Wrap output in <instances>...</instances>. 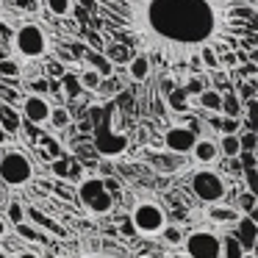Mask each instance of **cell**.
I'll use <instances>...</instances> for the list:
<instances>
[{"label": "cell", "instance_id": "1", "mask_svg": "<svg viewBox=\"0 0 258 258\" xmlns=\"http://www.w3.org/2000/svg\"><path fill=\"white\" fill-rule=\"evenodd\" d=\"M97 14L167 67L197 61L200 50L228 53L252 17L250 0H95Z\"/></svg>", "mask_w": 258, "mask_h": 258}, {"label": "cell", "instance_id": "2", "mask_svg": "<svg viewBox=\"0 0 258 258\" xmlns=\"http://www.w3.org/2000/svg\"><path fill=\"white\" fill-rule=\"evenodd\" d=\"M95 117V131H92V142L95 150L106 158H117L128 150V136L114 131V119H117V100H108L106 106L92 111Z\"/></svg>", "mask_w": 258, "mask_h": 258}, {"label": "cell", "instance_id": "3", "mask_svg": "<svg viewBox=\"0 0 258 258\" xmlns=\"http://www.w3.org/2000/svg\"><path fill=\"white\" fill-rule=\"evenodd\" d=\"M34 178V164L23 150H3L0 153V180L6 186H25Z\"/></svg>", "mask_w": 258, "mask_h": 258}, {"label": "cell", "instance_id": "4", "mask_svg": "<svg viewBox=\"0 0 258 258\" xmlns=\"http://www.w3.org/2000/svg\"><path fill=\"white\" fill-rule=\"evenodd\" d=\"M14 50L28 61H39L47 53V34L36 23H23L14 34Z\"/></svg>", "mask_w": 258, "mask_h": 258}, {"label": "cell", "instance_id": "5", "mask_svg": "<svg viewBox=\"0 0 258 258\" xmlns=\"http://www.w3.org/2000/svg\"><path fill=\"white\" fill-rule=\"evenodd\" d=\"M191 191L197 195V200L203 203H222L228 195V186H225L222 175L214 172V169H200V172L191 175Z\"/></svg>", "mask_w": 258, "mask_h": 258}, {"label": "cell", "instance_id": "6", "mask_svg": "<svg viewBox=\"0 0 258 258\" xmlns=\"http://www.w3.org/2000/svg\"><path fill=\"white\" fill-rule=\"evenodd\" d=\"M183 247L189 258H222V239L214 230H191L183 239Z\"/></svg>", "mask_w": 258, "mask_h": 258}, {"label": "cell", "instance_id": "7", "mask_svg": "<svg viewBox=\"0 0 258 258\" xmlns=\"http://www.w3.org/2000/svg\"><path fill=\"white\" fill-rule=\"evenodd\" d=\"M131 219H134L136 230H139L142 236L164 233V228H167V217H164L161 206H158V203H150V200H142L139 206L134 208Z\"/></svg>", "mask_w": 258, "mask_h": 258}, {"label": "cell", "instance_id": "8", "mask_svg": "<svg viewBox=\"0 0 258 258\" xmlns=\"http://www.w3.org/2000/svg\"><path fill=\"white\" fill-rule=\"evenodd\" d=\"M45 258H128L122 252H111V250H100L92 241H75L67 247H53Z\"/></svg>", "mask_w": 258, "mask_h": 258}, {"label": "cell", "instance_id": "9", "mask_svg": "<svg viewBox=\"0 0 258 258\" xmlns=\"http://www.w3.org/2000/svg\"><path fill=\"white\" fill-rule=\"evenodd\" d=\"M197 145V136L191 128H186V125H175V128H169L167 134H164V147H167L169 153H191Z\"/></svg>", "mask_w": 258, "mask_h": 258}, {"label": "cell", "instance_id": "10", "mask_svg": "<svg viewBox=\"0 0 258 258\" xmlns=\"http://www.w3.org/2000/svg\"><path fill=\"white\" fill-rule=\"evenodd\" d=\"M50 111H53V106L47 103V97H42V95H31L23 100V117H25V122H31V125L50 122Z\"/></svg>", "mask_w": 258, "mask_h": 258}, {"label": "cell", "instance_id": "11", "mask_svg": "<svg viewBox=\"0 0 258 258\" xmlns=\"http://www.w3.org/2000/svg\"><path fill=\"white\" fill-rule=\"evenodd\" d=\"M150 70H153V56H150V53H145V50L134 53V58L128 61V75H131V81H136V84L147 81Z\"/></svg>", "mask_w": 258, "mask_h": 258}, {"label": "cell", "instance_id": "12", "mask_svg": "<svg viewBox=\"0 0 258 258\" xmlns=\"http://www.w3.org/2000/svg\"><path fill=\"white\" fill-rule=\"evenodd\" d=\"M103 191H106V180L89 175V178H84V180L78 183V200L84 203V206H89V203L95 200L97 195H103Z\"/></svg>", "mask_w": 258, "mask_h": 258}, {"label": "cell", "instance_id": "13", "mask_svg": "<svg viewBox=\"0 0 258 258\" xmlns=\"http://www.w3.org/2000/svg\"><path fill=\"white\" fill-rule=\"evenodd\" d=\"M236 236L241 239V244L247 247V250H252V247L258 244V222L252 217H241L239 222H236Z\"/></svg>", "mask_w": 258, "mask_h": 258}, {"label": "cell", "instance_id": "14", "mask_svg": "<svg viewBox=\"0 0 258 258\" xmlns=\"http://www.w3.org/2000/svg\"><path fill=\"white\" fill-rule=\"evenodd\" d=\"M191 156H195V161H200V164H214L219 156H222V150H219V145L214 139H197Z\"/></svg>", "mask_w": 258, "mask_h": 258}, {"label": "cell", "instance_id": "15", "mask_svg": "<svg viewBox=\"0 0 258 258\" xmlns=\"http://www.w3.org/2000/svg\"><path fill=\"white\" fill-rule=\"evenodd\" d=\"M23 111H17L14 106H9V103H0V125L9 131V134H20V128H23Z\"/></svg>", "mask_w": 258, "mask_h": 258}, {"label": "cell", "instance_id": "16", "mask_svg": "<svg viewBox=\"0 0 258 258\" xmlns=\"http://www.w3.org/2000/svg\"><path fill=\"white\" fill-rule=\"evenodd\" d=\"M197 103H200L203 108H208V111H214V114H222V103H225V92H219V89H203L200 95H197Z\"/></svg>", "mask_w": 258, "mask_h": 258}, {"label": "cell", "instance_id": "17", "mask_svg": "<svg viewBox=\"0 0 258 258\" xmlns=\"http://www.w3.org/2000/svg\"><path fill=\"white\" fill-rule=\"evenodd\" d=\"M219 150H222V156H228V158H239L241 153H244L241 136L239 134H222L219 136Z\"/></svg>", "mask_w": 258, "mask_h": 258}, {"label": "cell", "instance_id": "18", "mask_svg": "<svg viewBox=\"0 0 258 258\" xmlns=\"http://www.w3.org/2000/svg\"><path fill=\"white\" fill-rule=\"evenodd\" d=\"M167 106L172 108V111H186V108H189V89H186V86H175L167 95Z\"/></svg>", "mask_w": 258, "mask_h": 258}, {"label": "cell", "instance_id": "19", "mask_svg": "<svg viewBox=\"0 0 258 258\" xmlns=\"http://www.w3.org/2000/svg\"><path fill=\"white\" fill-rule=\"evenodd\" d=\"M222 114H225V117H241V114H244V103H241V95H236L233 89L225 92Z\"/></svg>", "mask_w": 258, "mask_h": 258}, {"label": "cell", "instance_id": "20", "mask_svg": "<svg viewBox=\"0 0 258 258\" xmlns=\"http://www.w3.org/2000/svg\"><path fill=\"white\" fill-rule=\"evenodd\" d=\"M78 75H81V84H84L86 92H97L103 86V78H106V75H103L100 70H95V67H86L84 73H78Z\"/></svg>", "mask_w": 258, "mask_h": 258}, {"label": "cell", "instance_id": "21", "mask_svg": "<svg viewBox=\"0 0 258 258\" xmlns=\"http://www.w3.org/2000/svg\"><path fill=\"white\" fill-rule=\"evenodd\" d=\"M247 247L241 244L239 236H228V239H222V258H244Z\"/></svg>", "mask_w": 258, "mask_h": 258}, {"label": "cell", "instance_id": "22", "mask_svg": "<svg viewBox=\"0 0 258 258\" xmlns=\"http://www.w3.org/2000/svg\"><path fill=\"white\" fill-rule=\"evenodd\" d=\"M86 208H89L92 214H100V217H103V214H108L114 208V195H111V191H103V195H97Z\"/></svg>", "mask_w": 258, "mask_h": 258}, {"label": "cell", "instance_id": "23", "mask_svg": "<svg viewBox=\"0 0 258 258\" xmlns=\"http://www.w3.org/2000/svg\"><path fill=\"white\" fill-rule=\"evenodd\" d=\"M106 56L111 58L114 64H117V61H125V64H128L131 58H134V53H131L128 45H122V42H111V45L106 47Z\"/></svg>", "mask_w": 258, "mask_h": 258}, {"label": "cell", "instance_id": "24", "mask_svg": "<svg viewBox=\"0 0 258 258\" xmlns=\"http://www.w3.org/2000/svg\"><path fill=\"white\" fill-rule=\"evenodd\" d=\"M70 122H73V114H70L64 106H53V111H50V125L53 128L64 131V128H70Z\"/></svg>", "mask_w": 258, "mask_h": 258}, {"label": "cell", "instance_id": "25", "mask_svg": "<svg viewBox=\"0 0 258 258\" xmlns=\"http://www.w3.org/2000/svg\"><path fill=\"white\" fill-rule=\"evenodd\" d=\"M208 217L217 219V222H239L241 214L236 211V208H217V206H211V208H208Z\"/></svg>", "mask_w": 258, "mask_h": 258}, {"label": "cell", "instance_id": "26", "mask_svg": "<svg viewBox=\"0 0 258 258\" xmlns=\"http://www.w3.org/2000/svg\"><path fill=\"white\" fill-rule=\"evenodd\" d=\"M45 6L53 17H67L73 12V0H45Z\"/></svg>", "mask_w": 258, "mask_h": 258}, {"label": "cell", "instance_id": "27", "mask_svg": "<svg viewBox=\"0 0 258 258\" xmlns=\"http://www.w3.org/2000/svg\"><path fill=\"white\" fill-rule=\"evenodd\" d=\"M86 58H89V64H92L95 70H100L103 75H111V70H114V61H111L108 56H97V53H89Z\"/></svg>", "mask_w": 258, "mask_h": 258}, {"label": "cell", "instance_id": "28", "mask_svg": "<svg viewBox=\"0 0 258 258\" xmlns=\"http://www.w3.org/2000/svg\"><path fill=\"white\" fill-rule=\"evenodd\" d=\"M20 73H23V70H20V64L14 61V58H0V78H20Z\"/></svg>", "mask_w": 258, "mask_h": 258}, {"label": "cell", "instance_id": "29", "mask_svg": "<svg viewBox=\"0 0 258 258\" xmlns=\"http://www.w3.org/2000/svg\"><path fill=\"white\" fill-rule=\"evenodd\" d=\"M197 61H203L208 70H219V50L217 47H206V50H200Z\"/></svg>", "mask_w": 258, "mask_h": 258}, {"label": "cell", "instance_id": "30", "mask_svg": "<svg viewBox=\"0 0 258 258\" xmlns=\"http://www.w3.org/2000/svg\"><path fill=\"white\" fill-rule=\"evenodd\" d=\"M64 89H67L70 97H75V95H81V92H86L84 84H81V75H78V78H73V75H64Z\"/></svg>", "mask_w": 258, "mask_h": 258}, {"label": "cell", "instance_id": "31", "mask_svg": "<svg viewBox=\"0 0 258 258\" xmlns=\"http://www.w3.org/2000/svg\"><path fill=\"white\" fill-rule=\"evenodd\" d=\"M244 122H247V128H252V131H258V100H250V106L244 108Z\"/></svg>", "mask_w": 258, "mask_h": 258}, {"label": "cell", "instance_id": "32", "mask_svg": "<svg viewBox=\"0 0 258 258\" xmlns=\"http://www.w3.org/2000/svg\"><path fill=\"white\" fill-rule=\"evenodd\" d=\"M183 230L180 228H172V225H167L164 228V241H169V244H183Z\"/></svg>", "mask_w": 258, "mask_h": 258}, {"label": "cell", "instance_id": "33", "mask_svg": "<svg viewBox=\"0 0 258 258\" xmlns=\"http://www.w3.org/2000/svg\"><path fill=\"white\" fill-rule=\"evenodd\" d=\"M9 219H12L14 225H20L25 219V211H23V206H20V203H9Z\"/></svg>", "mask_w": 258, "mask_h": 258}, {"label": "cell", "instance_id": "34", "mask_svg": "<svg viewBox=\"0 0 258 258\" xmlns=\"http://www.w3.org/2000/svg\"><path fill=\"white\" fill-rule=\"evenodd\" d=\"M252 208H255V195H252V191H244V195L239 197V211H252Z\"/></svg>", "mask_w": 258, "mask_h": 258}, {"label": "cell", "instance_id": "35", "mask_svg": "<svg viewBox=\"0 0 258 258\" xmlns=\"http://www.w3.org/2000/svg\"><path fill=\"white\" fill-rule=\"evenodd\" d=\"M241 145H244V150H255L258 147V134L255 131H247V134H241Z\"/></svg>", "mask_w": 258, "mask_h": 258}, {"label": "cell", "instance_id": "36", "mask_svg": "<svg viewBox=\"0 0 258 258\" xmlns=\"http://www.w3.org/2000/svg\"><path fill=\"white\" fill-rule=\"evenodd\" d=\"M244 180H247V191H252L258 197V169H247Z\"/></svg>", "mask_w": 258, "mask_h": 258}, {"label": "cell", "instance_id": "37", "mask_svg": "<svg viewBox=\"0 0 258 258\" xmlns=\"http://www.w3.org/2000/svg\"><path fill=\"white\" fill-rule=\"evenodd\" d=\"M239 119H241V117H225L222 134H236V131H239Z\"/></svg>", "mask_w": 258, "mask_h": 258}, {"label": "cell", "instance_id": "38", "mask_svg": "<svg viewBox=\"0 0 258 258\" xmlns=\"http://www.w3.org/2000/svg\"><path fill=\"white\" fill-rule=\"evenodd\" d=\"M17 228V233L23 236V239H36V230L31 228V225H25V222H20V225H14Z\"/></svg>", "mask_w": 258, "mask_h": 258}, {"label": "cell", "instance_id": "39", "mask_svg": "<svg viewBox=\"0 0 258 258\" xmlns=\"http://www.w3.org/2000/svg\"><path fill=\"white\" fill-rule=\"evenodd\" d=\"M186 89H189V95H200V92L206 89V86H203V81H200V78H191L189 84H186Z\"/></svg>", "mask_w": 258, "mask_h": 258}, {"label": "cell", "instance_id": "40", "mask_svg": "<svg viewBox=\"0 0 258 258\" xmlns=\"http://www.w3.org/2000/svg\"><path fill=\"white\" fill-rule=\"evenodd\" d=\"M70 50H73L75 58H86V56H89V53H86V45H84V42H73V47H70Z\"/></svg>", "mask_w": 258, "mask_h": 258}, {"label": "cell", "instance_id": "41", "mask_svg": "<svg viewBox=\"0 0 258 258\" xmlns=\"http://www.w3.org/2000/svg\"><path fill=\"white\" fill-rule=\"evenodd\" d=\"M14 3H17V9H23V12H31V14L39 9V6H36V0H14Z\"/></svg>", "mask_w": 258, "mask_h": 258}, {"label": "cell", "instance_id": "42", "mask_svg": "<svg viewBox=\"0 0 258 258\" xmlns=\"http://www.w3.org/2000/svg\"><path fill=\"white\" fill-rule=\"evenodd\" d=\"M53 169H56L58 175H67V172H70V164L61 161V158H56V161H53Z\"/></svg>", "mask_w": 258, "mask_h": 258}, {"label": "cell", "instance_id": "43", "mask_svg": "<svg viewBox=\"0 0 258 258\" xmlns=\"http://www.w3.org/2000/svg\"><path fill=\"white\" fill-rule=\"evenodd\" d=\"M122 233H125V236L139 233V230H136V225H134V219H125V222H122Z\"/></svg>", "mask_w": 258, "mask_h": 258}, {"label": "cell", "instance_id": "44", "mask_svg": "<svg viewBox=\"0 0 258 258\" xmlns=\"http://www.w3.org/2000/svg\"><path fill=\"white\" fill-rule=\"evenodd\" d=\"M14 258H42L36 250H20V252H14Z\"/></svg>", "mask_w": 258, "mask_h": 258}, {"label": "cell", "instance_id": "45", "mask_svg": "<svg viewBox=\"0 0 258 258\" xmlns=\"http://www.w3.org/2000/svg\"><path fill=\"white\" fill-rule=\"evenodd\" d=\"M47 150H50L53 153V158H58V156H61V147H58V142H47Z\"/></svg>", "mask_w": 258, "mask_h": 258}, {"label": "cell", "instance_id": "46", "mask_svg": "<svg viewBox=\"0 0 258 258\" xmlns=\"http://www.w3.org/2000/svg\"><path fill=\"white\" fill-rule=\"evenodd\" d=\"M252 95H255V92H252V86H241V97H250V100H252Z\"/></svg>", "mask_w": 258, "mask_h": 258}, {"label": "cell", "instance_id": "47", "mask_svg": "<svg viewBox=\"0 0 258 258\" xmlns=\"http://www.w3.org/2000/svg\"><path fill=\"white\" fill-rule=\"evenodd\" d=\"M6 139H9V131H6V128H3V125H0V147L6 145Z\"/></svg>", "mask_w": 258, "mask_h": 258}, {"label": "cell", "instance_id": "48", "mask_svg": "<svg viewBox=\"0 0 258 258\" xmlns=\"http://www.w3.org/2000/svg\"><path fill=\"white\" fill-rule=\"evenodd\" d=\"M6 230H9V228H6V222H3V219H0V239H3V236H6Z\"/></svg>", "mask_w": 258, "mask_h": 258}, {"label": "cell", "instance_id": "49", "mask_svg": "<svg viewBox=\"0 0 258 258\" xmlns=\"http://www.w3.org/2000/svg\"><path fill=\"white\" fill-rule=\"evenodd\" d=\"M167 258H189V255H183V252H172V255H167Z\"/></svg>", "mask_w": 258, "mask_h": 258}, {"label": "cell", "instance_id": "50", "mask_svg": "<svg viewBox=\"0 0 258 258\" xmlns=\"http://www.w3.org/2000/svg\"><path fill=\"white\" fill-rule=\"evenodd\" d=\"M244 258H258V255H255V252L250 250V252H244Z\"/></svg>", "mask_w": 258, "mask_h": 258}, {"label": "cell", "instance_id": "51", "mask_svg": "<svg viewBox=\"0 0 258 258\" xmlns=\"http://www.w3.org/2000/svg\"><path fill=\"white\" fill-rule=\"evenodd\" d=\"M252 252H255V255H258V244H255V247H252Z\"/></svg>", "mask_w": 258, "mask_h": 258}, {"label": "cell", "instance_id": "52", "mask_svg": "<svg viewBox=\"0 0 258 258\" xmlns=\"http://www.w3.org/2000/svg\"><path fill=\"white\" fill-rule=\"evenodd\" d=\"M0 58H6V56H3V53H0Z\"/></svg>", "mask_w": 258, "mask_h": 258}]
</instances>
